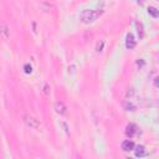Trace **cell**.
<instances>
[{
    "label": "cell",
    "mask_w": 159,
    "mask_h": 159,
    "mask_svg": "<svg viewBox=\"0 0 159 159\" xmlns=\"http://www.w3.org/2000/svg\"><path fill=\"white\" fill-rule=\"evenodd\" d=\"M103 10H83L80 14V20L83 24H91L93 21H96L101 15H102Z\"/></svg>",
    "instance_id": "obj_1"
},
{
    "label": "cell",
    "mask_w": 159,
    "mask_h": 159,
    "mask_svg": "<svg viewBox=\"0 0 159 159\" xmlns=\"http://www.w3.org/2000/svg\"><path fill=\"white\" fill-rule=\"evenodd\" d=\"M137 32H138L139 40H142L144 37V29H143V24L142 22H137Z\"/></svg>",
    "instance_id": "obj_9"
},
{
    "label": "cell",
    "mask_w": 159,
    "mask_h": 159,
    "mask_svg": "<svg viewBox=\"0 0 159 159\" xmlns=\"http://www.w3.org/2000/svg\"><path fill=\"white\" fill-rule=\"evenodd\" d=\"M24 68H25V72H26V73H31V72H32V67H31L29 63H26V65L24 66Z\"/></svg>",
    "instance_id": "obj_12"
},
{
    "label": "cell",
    "mask_w": 159,
    "mask_h": 159,
    "mask_svg": "<svg viewBox=\"0 0 159 159\" xmlns=\"http://www.w3.org/2000/svg\"><path fill=\"white\" fill-rule=\"evenodd\" d=\"M0 36H1L4 40H7L9 36H10V30H9L7 25L4 24V22L0 24Z\"/></svg>",
    "instance_id": "obj_4"
},
{
    "label": "cell",
    "mask_w": 159,
    "mask_h": 159,
    "mask_svg": "<svg viewBox=\"0 0 159 159\" xmlns=\"http://www.w3.org/2000/svg\"><path fill=\"white\" fill-rule=\"evenodd\" d=\"M55 109H56V112H57L58 114H61V116H63V114L67 113V108H66V106H65L62 102H56V103H55Z\"/></svg>",
    "instance_id": "obj_7"
},
{
    "label": "cell",
    "mask_w": 159,
    "mask_h": 159,
    "mask_svg": "<svg viewBox=\"0 0 159 159\" xmlns=\"http://www.w3.org/2000/svg\"><path fill=\"white\" fill-rule=\"evenodd\" d=\"M135 45H137V41L134 40V36L132 34H128L127 35V40H125V47L132 50V48L135 47Z\"/></svg>",
    "instance_id": "obj_5"
},
{
    "label": "cell",
    "mask_w": 159,
    "mask_h": 159,
    "mask_svg": "<svg viewBox=\"0 0 159 159\" xmlns=\"http://www.w3.org/2000/svg\"><path fill=\"white\" fill-rule=\"evenodd\" d=\"M124 108H125V111H134L135 109V106H133L132 103H129L128 101L124 103Z\"/></svg>",
    "instance_id": "obj_11"
},
{
    "label": "cell",
    "mask_w": 159,
    "mask_h": 159,
    "mask_svg": "<svg viewBox=\"0 0 159 159\" xmlns=\"http://www.w3.org/2000/svg\"><path fill=\"white\" fill-rule=\"evenodd\" d=\"M48 89H50L48 84H45V86H43V92H45L46 94H48V93H50V91H48Z\"/></svg>",
    "instance_id": "obj_13"
},
{
    "label": "cell",
    "mask_w": 159,
    "mask_h": 159,
    "mask_svg": "<svg viewBox=\"0 0 159 159\" xmlns=\"http://www.w3.org/2000/svg\"><path fill=\"white\" fill-rule=\"evenodd\" d=\"M120 147H122V149H123L124 152H129V150H133L135 145H134V143H133L132 140L127 139V140H123V142H122Z\"/></svg>",
    "instance_id": "obj_6"
},
{
    "label": "cell",
    "mask_w": 159,
    "mask_h": 159,
    "mask_svg": "<svg viewBox=\"0 0 159 159\" xmlns=\"http://www.w3.org/2000/svg\"><path fill=\"white\" fill-rule=\"evenodd\" d=\"M24 122H25V124H26L27 127H30L31 129H39V127H40L39 120H37L35 117L30 116V114H25V116H24Z\"/></svg>",
    "instance_id": "obj_2"
},
{
    "label": "cell",
    "mask_w": 159,
    "mask_h": 159,
    "mask_svg": "<svg viewBox=\"0 0 159 159\" xmlns=\"http://www.w3.org/2000/svg\"><path fill=\"white\" fill-rule=\"evenodd\" d=\"M135 148V147H134ZM148 153H147V150H145V148L143 147V145H138L137 148H135V157H139V158H142V157H145Z\"/></svg>",
    "instance_id": "obj_8"
},
{
    "label": "cell",
    "mask_w": 159,
    "mask_h": 159,
    "mask_svg": "<svg viewBox=\"0 0 159 159\" xmlns=\"http://www.w3.org/2000/svg\"><path fill=\"white\" fill-rule=\"evenodd\" d=\"M137 130H138V127H137L135 124H133V123H129V124L127 125V128H125V134H127L129 138H132V137H134V135L137 134Z\"/></svg>",
    "instance_id": "obj_3"
},
{
    "label": "cell",
    "mask_w": 159,
    "mask_h": 159,
    "mask_svg": "<svg viewBox=\"0 0 159 159\" xmlns=\"http://www.w3.org/2000/svg\"><path fill=\"white\" fill-rule=\"evenodd\" d=\"M148 14H149L152 17H154V19H157V17L159 16V11H158L155 7H153V6H149V7H148Z\"/></svg>",
    "instance_id": "obj_10"
}]
</instances>
